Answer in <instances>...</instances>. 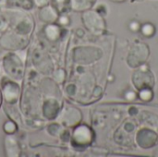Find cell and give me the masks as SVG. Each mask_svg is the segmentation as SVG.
Instances as JSON below:
<instances>
[{
    "instance_id": "1",
    "label": "cell",
    "mask_w": 158,
    "mask_h": 157,
    "mask_svg": "<svg viewBox=\"0 0 158 157\" xmlns=\"http://www.w3.org/2000/svg\"><path fill=\"white\" fill-rule=\"evenodd\" d=\"M6 72L14 80H20L23 74V63L15 54H8L3 61Z\"/></svg>"
},
{
    "instance_id": "2",
    "label": "cell",
    "mask_w": 158,
    "mask_h": 157,
    "mask_svg": "<svg viewBox=\"0 0 158 157\" xmlns=\"http://www.w3.org/2000/svg\"><path fill=\"white\" fill-rule=\"evenodd\" d=\"M1 90L4 98L8 104H14L18 100V96L19 94V87L11 80L6 79L2 81Z\"/></svg>"
},
{
    "instance_id": "3",
    "label": "cell",
    "mask_w": 158,
    "mask_h": 157,
    "mask_svg": "<svg viewBox=\"0 0 158 157\" xmlns=\"http://www.w3.org/2000/svg\"><path fill=\"white\" fill-rule=\"evenodd\" d=\"M34 6V0H0V7L6 9H21L29 11Z\"/></svg>"
},
{
    "instance_id": "4",
    "label": "cell",
    "mask_w": 158,
    "mask_h": 157,
    "mask_svg": "<svg viewBox=\"0 0 158 157\" xmlns=\"http://www.w3.org/2000/svg\"><path fill=\"white\" fill-rule=\"evenodd\" d=\"M38 16L42 21H44L47 24H51V23H56L57 21L59 14L49 4L45 6L39 8V15Z\"/></svg>"
},
{
    "instance_id": "5",
    "label": "cell",
    "mask_w": 158,
    "mask_h": 157,
    "mask_svg": "<svg viewBox=\"0 0 158 157\" xmlns=\"http://www.w3.org/2000/svg\"><path fill=\"white\" fill-rule=\"evenodd\" d=\"M43 112L46 118L48 119L56 118L60 112V105L57 100L52 98L45 100L43 107Z\"/></svg>"
},
{
    "instance_id": "6",
    "label": "cell",
    "mask_w": 158,
    "mask_h": 157,
    "mask_svg": "<svg viewBox=\"0 0 158 157\" xmlns=\"http://www.w3.org/2000/svg\"><path fill=\"white\" fill-rule=\"evenodd\" d=\"M73 143L79 145H84L91 141L90 130L85 126L78 127L73 132Z\"/></svg>"
},
{
    "instance_id": "7",
    "label": "cell",
    "mask_w": 158,
    "mask_h": 157,
    "mask_svg": "<svg viewBox=\"0 0 158 157\" xmlns=\"http://www.w3.org/2000/svg\"><path fill=\"white\" fill-rule=\"evenodd\" d=\"M5 147L6 155L8 156H19V147L17 141L12 136H7L5 140Z\"/></svg>"
},
{
    "instance_id": "8",
    "label": "cell",
    "mask_w": 158,
    "mask_h": 157,
    "mask_svg": "<svg viewBox=\"0 0 158 157\" xmlns=\"http://www.w3.org/2000/svg\"><path fill=\"white\" fill-rule=\"evenodd\" d=\"M50 5L61 14H68L71 10V0H50Z\"/></svg>"
},
{
    "instance_id": "9",
    "label": "cell",
    "mask_w": 158,
    "mask_h": 157,
    "mask_svg": "<svg viewBox=\"0 0 158 157\" xmlns=\"http://www.w3.org/2000/svg\"><path fill=\"white\" fill-rule=\"evenodd\" d=\"M44 32L45 36L49 40L56 41V40H57L59 38V35H60V28H59L58 25H56L55 23L47 24L44 28Z\"/></svg>"
},
{
    "instance_id": "10",
    "label": "cell",
    "mask_w": 158,
    "mask_h": 157,
    "mask_svg": "<svg viewBox=\"0 0 158 157\" xmlns=\"http://www.w3.org/2000/svg\"><path fill=\"white\" fill-rule=\"evenodd\" d=\"M95 0H71V9L74 11H84L90 8Z\"/></svg>"
},
{
    "instance_id": "11",
    "label": "cell",
    "mask_w": 158,
    "mask_h": 157,
    "mask_svg": "<svg viewBox=\"0 0 158 157\" xmlns=\"http://www.w3.org/2000/svg\"><path fill=\"white\" fill-rule=\"evenodd\" d=\"M3 129H4V130H5L6 133L11 135V134H13L17 130V126L12 121H6L4 124V126H3Z\"/></svg>"
},
{
    "instance_id": "12",
    "label": "cell",
    "mask_w": 158,
    "mask_h": 157,
    "mask_svg": "<svg viewBox=\"0 0 158 157\" xmlns=\"http://www.w3.org/2000/svg\"><path fill=\"white\" fill-rule=\"evenodd\" d=\"M50 4V0H34V5L38 8H41L43 6H45Z\"/></svg>"
},
{
    "instance_id": "13",
    "label": "cell",
    "mask_w": 158,
    "mask_h": 157,
    "mask_svg": "<svg viewBox=\"0 0 158 157\" xmlns=\"http://www.w3.org/2000/svg\"><path fill=\"white\" fill-rule=\"evenodd\" d=\"M6 24V19L3 16H0V29L2 26H4Z\"/></svg>"
},
{
    "instance_id": "14",
    "label": "cell",
    "mask_w": 158,
    "mask_h": 157,
    "mask_svg": "<svg viewBox=\"0 0 158 157\" xmlns=\"http://www.w3.org/2000/svg\"><path fill=\"white\" fill-rule=\"evenodd\" d=\"M2 100H3V93H2V90H1V87H0V106L2 105Z\"/></svg>"
}]
</instances>
